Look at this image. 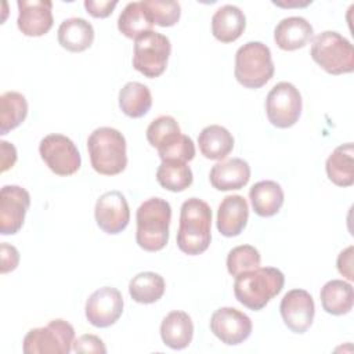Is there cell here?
Instances as JSON below:
<instances>
[{"mask_svg":"<svg viewBox=\"0 0 354 354\" xmlns=\"http://www.w3.org/2000/svg\"><path fill=\"white\" fill-rule=\"evenodd\" d=\"M212 241V209L199 199H187L180 209L177 246L188 256H198L207 250Z\"/></svg>","mask_w":354,"mask_h":354,"instance_id":"obj_1","label":"cell"},{"mask_svg":"<svg viewBox=\"0 0 354 354\" xmlns=\"http://www.w3.org/2000/svg\"><path fill=\"white\" fill-rule=\"evenodd\" d=\"M285 275L275 267H257L235 277L236 300L253 311L263 310L271 299L281 293Z\"/></svg>","mask_w":354,"mask_h":354,"instance_id":"obj_2","label":"cell"},{"mask_svg":"<svg viewBox=\"0 0 354 354\" xmlns=\"http://www.w3.org/2000/svg\"><path fill=\"white\" fill-rule=\"evenodd\" d=\"M136 241L147 252H159L169 242V225L171 207L166 199L149 198L144 201L136 213Z\"/></svg>","mask_w":354,"mask_h":354,"instance_id":"obj_3","label":"cell"},{"mask_svg":"<svg viewBox=\"0 0 354 354\" xmlns=\"http://www.w3.org/2000/svg\"><path fill=\"white\" fill-rule=\"evenodd\" d=\"M93 169L102 176H116L127 166L126 138L113 127H98L87 138Z\"/></svg>","mask_w":354,"mask_h":354,"instance_id":"obj_4","label":"cell"},{"mask_svg":"<svg viewBox=\"0 0 354 354\" xmlns=\"http://www.w3.org/2000/svg\"><path fill=\"white\" fill-rule=\"evenodd\" d=\"M274 72L271 50L264 43L248 41L236 50L234 75L243 87L260 88L271 80Z\"/></svg>","mask_w":354,"mask_h":354,"instance_id":"obj_5","label":"cell"},{"mask_svg":"<svg viewBox=\"0 0 354 354\" xmlns=\"http://www.w3.org/2000/svg\"><path fill=\"white\" fill-rule=\"evenodd\" d=\"M311 58L330 75L351 73L354 71L353 44L335 30H325L313 39Z\"/></svg>","mask_w":354,"mask_h":354,"instance_id":"obj_6","label":"cell"},{"mask_svg":"<svg viewBox=\"0 0 354 354\" xmlns=\"http://www.w3.org/2000/svg\"><path fill=\"white\" fill-rule=\"evenodd\" d=\"M75 342V329L65 319H51L46 326L30 329L22 342L25 354H68Z\"/></svg>","mask_w":354,"mask_h":354,"instance_id":"obj_7","label":"cell"},{"mask_svg":"<svg viewBox=\"0 0 354 354\" xmlns=\"http://www.w3.org/2000/svg\"><path fill=\"white\" fill-rule=\"evenodd\" d=\"M170 53L171 44L169 37L151 30L136 39L133 66L145 77H158L166 71Z\"/></svg>","mask_w":354,"mask_h":354,"instance_id":"obj_8","label":"cell"},{"mask_svg":"<svg viewBox=\"0 0 354 354\" xmlns=\"http://www.w3.org/2000/svg\"><path fill=\"white\" fill-rule=\"evenodd\" d=\"M301 94L289 82L277 83L267 94L266 113L270 123L278 129H288L296 124L301 115Z\"/></svg>","mask_w":354,"mask_h":354,"instance_id":"obj_9","label":"cell"},{"mask_svg":"<svg viewBox=\"0 0 354 354\" xmlns=\"http://www.w3.org/2000/svg\"><path fill=\"white\" fill-rule=\"evenodd\" d=\"M39 153L47 167L57 176L75 174L82 165L75 142L64 134H48L39 144Z\"/></svg>","mask_w":354,"mask_h":354,"instance_id":"obj_10","label":"cell"},{"mask_svg":"<svg viewBox=\"0 0 354 354\" xmlns=\"http://www.w3.org/2000/svg\"><path fill=\"white\" fill-rule=\"evenodd\" d=\"M252 319L238 308L221 307L212 314L210 330L227 346L243 343L252 333Z\"/></svg>","mask_w":354,"mask_h":354,"instance_id":"obj_11","label":"cell"},{"mask_svg":"<svg viewBox=\"0 0 354 354\" xmlns=\"http://www.w3.org/2000/svg\"><path fill=\"white\" fill-rule=\"evenodd\" d=\"M86 318L95 328L113 325L123 313L122 293L112 286H102L93 292L86 301Z\"/></svg>","mask_w":354,"mask_h":354,"instance_id":"obj_12","label":"cell"},{"mask_svg":"<svg viewBox=\"0 0 354 354\" xmlns=\"http://www.w3.org/2000/svg\"><path fill=\"white\" fill-rule=\"evenodd\" d=\"M30 205L29 192L19 185H4L0 191V234L14 235L22 225Z\"/></svg>","mask_w":354,"mask_h":354,"instance_id":"obj_13","label":"cell"},{"mask_svg":"<svg viewBox=\"0 0 354 354\" xmlns=\"http://www.w3.org/2000/svg\"><path fill=\"white\" fill-rule=\"evenodd\" d=\"M279 311L283 324L293 333L301 335L311 326L314 321V299L304 289H292L282 297Z\"/></svg>","mask_w":354,"mask_h":354,"instance_id":"obj_14","label":"cell"},{"mask_svg":"<svg viewBox=\"0 0 354 354\" xmlns=\"http://www.w3.org/2000/svg\"><path fill=\"white\" fill-rule=\"evenodd\" d=\"M94 217L104 232L111 235L122 232L130 221V209L124 195L119 191L102 194L95 202Z\"/></svg>","mask_w":354,"mask_h":354,"instance_id":"obj_15","label":"cell"},{"mask_svg":"<svg viewBox=\"0 0 354 354\" xmlns=\"http://www.w3.org/2000/svg\"><path fill=\"white\" fill-rule=\"evenodd\" d=\"M18 29L29 37L46 35L53 28V3L50 0H18Z\"/></svg>","mask_w":354,"mask_h":354,"instance_id":"obj_16","label":"cell"},{"mask_svg":"<svg viewBox=\"0 0 354 354\" xmlns=\"http://www.w3.org/2000/svg\"><path fill=\"white\" fill-rule=\"evenodd\" d=\"M249 206L242 195H227L217 210V230L227 238L238 236L246 227Z\"/></svg>","mask_w":354,"mask_h":354,"instance_id":"obj_17","label":"cell"},{"mask_svg":"<svg viewBox=\"0 0 354 354\" xmlns=\"http://www.w3.org/2000/svg\"><path fill=\"white\" fill-rule=\"evenodd\" d=\"M209 180L217 191L241 189L250 180V166L241 158L221 160L210 169Z\"/></svg>","mask_w":354,"mask_h":354,"instance_id":"obj_18","label":"cell"},{"mask_svg":"<svg viewBox=\"0 0 354 354\" xmlns=\"http://www.w3.org/2000/svg\"><path fill=\"white\" fill-rule=\"evenodd\" d=\"M314 29L303 17L281 19L274 29V40L281 50L295 51L304 47L313 39Z\"/></svg>","mask_w":354,"mask_h":354,"instance_id":"obj_19","label":"cell"},{"mask_svg":"<svg viewBox=\"0 0 354 354\" xmlns=\"http://www.w3.org/2000/svg\"><path fill=\"white\" fill-rule=\"evenodd\" d=\"M160 337L171 350H183L194 337V324L185 311H170L160 324Z\"/></svg>","mask_w":354,"mask_h":354,"instance_id":"obj_20","label":"cell"},{"mask_svg":"<svg viewBox=\"0 0 354 354\" xmlns=\"http://www.w3.org/2000/svg\"><path fill=\"white\" fill-rule=\"evenodd\" d=\"M246 28L243 11L234 6L225 4L216 10L212 17V33L221 43H232L241 37Z\"/></svg>","mask_w":354,"mask_h":354,"instance_id":"obj_21","label":"cell"},{"mask_svg":"<svg viewBox=\"0 0 354 354\" xmlns=\"http://www.w3.org/2000/svg\"><path fill=\"white\" fill-rule=\"evenodd\" d=\"M57 37L62 48L71 53H82L93 44L94 28L84 18H68L58 26Z\"/></svg>","mask_w":354,"mask_h":354,"instance_id":"obj_22","label":"cell"},{"mask_svg":"<svg viewBox=\"0 0 354 354\" xmlns=\"http://www.w3.org/2000/svg\"><path fill=\"white\" fill-rule=\"evenodd\" d=\"M249 199L254 213L260 217H271L277 214L285 201L282 187L272 180H263L252 185Z\"/></svg>","mask_w":354,"mask_h":354,"instance_id":"obj_23","label":"cell"},{"mask_svg":"<svg viewBox=\"0 0 354 354\" xmlns=\"http://www.w3.org/2000/svg\"><path fill=\"white\" fill-rule=\"evenodd\" d=\"M328 178L337 187L354 184V145L346 142L333 149L325 163Z\"/></svg>","mask_w":354,"mask_h":354,"instance_id":"obj_24","label":"cell"},{"mask_svg":"<svg viewBox=\"0 0 354 354\" xmlns=\"http://www.w3.org/2000/svg\"><path fill=\"white\" fill-rule=\"evenodd\" d=\"M201 153L210 160L225 159L234 148L232 134L220 124H210L202 129L198 136Z\"/></svg>","mask_w":354,"mask_h":354,"instance_id":"obj_25","label":"cell"},{"mask_svg":"<svg viewBox=\"0 0 354 354\" xmlns=\"http://www.w3.org/2000/svg\"><path fill=\"white\" fill-rule=\"evenodd\" d=\"M322 308L332 315H344L354 304V290L351 283L343 279L328 281L319 292Z\"/></svg>","mask_w":354,"mask_h":354,"instance_id":"obj_26","label":"cell"},{"mask_svg":"<svg viewBox=\"0 0 354 354\" xmlns=\"http://www.w3.org/2000/svg\"><path fill=\"white\" fill-rule=\"evenodd\" d=\"M152 106V95L149 88L140 82H129L119 91L120 111L133 119L142 118Z\"/></svg>","mask_w":354,"mask_h":354,"instance_id":"obj_27","label":"cell"},{"mask_svg":"<svg viewBox=\"0 0 354 354\" xmlns=\"http://www.w3.org/2000/svg\"><path fill=\"white\" fill-rule=\"evenodd\" d=\"M153 22L151 21L142 1L127 3L118 18V29L129 39H138L151 32Z\"/></svg>","mask_w":354,"mask_h":354,"instance_id":"obj_28","label":"cell"},{"mask_svg":"<svg viewBox=\"0 0 354 354\" xmlns=\"http://www.w3.org/2000/svg\"><path fill=\"white\" fill-rule=\"evenodd\" d=\"M166 289L165 279L160 274L144 271L131 278L129 283V293L131 299L141 304H151L158 301Z\"/></svg>","mask_w":354,"mask_h":354,"instance_id":"obj_29","label":"cell"},{"mask_svg":"<svg viewBox=\"0 0 354 354\" xmlns=\"http://www.w3.org/2000/svg\"><path fill=\"white\" fill-rule=\"evenodd\" d=\"M28 115L25 95L18 91H6L0 95V134L17 129Z\"/></svg>","mask_w":354,"mask_h":354,"instance_id":"obj_30","label":"cell"},{"mask_svg":"<svg viewBox=\"0 0 354 354\" xmlns=\"http://www.w3.org/2000/svg\"><path fill=\"white\" fill-rule=\"evenodd\" d=\"M156 180L162 188L171 192H181L192 184L194 174L187 162L162 160L156 170Z\"/></svg>","mask_w":354,"mask_h":354,"instance_id":"obj_31","label":"cell"},{"mask_svg":"<svg viewBox=\"0 0 354 354\" xmlns=\"http://www.w3.org/2000/svg\"><path fill=\"white\" fill-rule=\"evenodd\" d=\"M261 256L252 245H239L232 248L227 254V270L230 275L236 277L242 272L254 270L260 266Z\"/></svg>","mask_w":354,"mask_h":354,"instance_id":"obj_32","label":"cell"},{"mask_svg":"<svg viewBox=\"0 0 354 354\" xmlns=\"http://www.w3.org/2000/svg\"><path fill=\"white\" fill-rule=\"evenodd\" d=\"M142 4L153 22V25L169 28L178 22L181 17V6L178 1L170 0H142Z\"/></svg>","mask_w":354,"mask_h":354,"instance_id":"obj_33","label":"cell"},{"mask_svg":"<svg viewBox=\"0 0 354 354\" xmlns=\"http://www.w3.org/2000/svg\"><path fill=\"white\" fill-rule=\"evenodd\" d=\"M181 133L177 120L170 115H162L153 119L147 127V140L153 148H159L170 137Z\"/></svg>","mask_w":354,"mask_h":354,"instance_id":"obj_34","label":"cell"},{"mask_svg":"<svg viewBox=\"0 0 354 354\" xmlns=\"http://www.w3.org/2000/svg\"><path fill=\"white\" fill-rule=\"evenodd\" d=\"M162 160H183L189 162L195 156V145L191 137L181 133V136L166 148L158 151Z\"/></svg>","mask_w":354,"mask_h":354,"instance_id":"obj_35","label":"cell"},{"mask_svg":"<svg viewBox=\"0 0 354 354\" xmlns=\"http://www.w3.org/2000/svg\"><path fill=\"white\" fill-rule=\"evenodd\" d=\"M73 351L76 353H106L104 342L95 335H82L73 342Z\"/></svg>","mask_w":354,"mask_h":354,"instance_id":"obj_36","label":"cell"},{"mask_svg":"<svg viewBox=\"0 0 354 354\" xmlns=\"http://www.w3.org/2000/svg\"><path fill=\"white\" fill-rule=\"evenodd\" d=\"M0 257H1V266L0 271L1 274H7L10 271H14L19 263V252L15 246L8 245L3 242L0 245Z\"/></svg>","mask_w":354,"mask_h":354,"instance_id":"obj_37","label":"cell"},{"mask_svg":"<svg viewBox=\"0 0 354 354\" xmlns=\"http://www.w3.org/2000/svg\"><path fill=\"white\" fill-rule=\"evenodd\" d=\"M116 6H118V1H109V0H104V1L86 0L84 1L86 11L94 18H106V17H109Z\"/></svg>","mask_w":354,"mask_h":354,"instance_id":"obj_38","label":"cell"},{"mask_svg":"<svg viewBox=\"0 0 354 354\" xmlns=\"http://www.w3.org/2000/svg\"><path fill=\"white\" fill-rule=\"evenodd\" d=\"M353 250H354V248L348 246L344 250H342L339 253V256H337V270L348 281L354 279V274H353Z\"/></svg>","mask_w":354,"mask_h":354,"instance_id":"obj_39","label":"cell"},{"mask_svg":"<svg viewBox=\"0 0 354 354\" xmlns=\"http://www.w3.org/2000/svg\"><path fill=\"white\" fill-rule=\"evenodd\" d=\"M0 162H1V173L11 169L17 162V149L8 141H0Z\"/></svg>","mask_w":354,"mask_h":354,"instance_id":"obj_40","label":"cell"},{"mask_svg":"<svg viewBox=\"0 0 354 354\" xmlns=\"http://www.w3.org/2000/svg\"><path fill=\"white\" fill-rule=\"evenodd\" d=\"M275 6H279V7H306V6H308V4H311V0H307V1H297V0H295V1H288V3H285V1H272Z\"/></svg>","mask_w":354,"mask_h":354,"instance_id":"obj_41","label":"cell"}]
</instances>
